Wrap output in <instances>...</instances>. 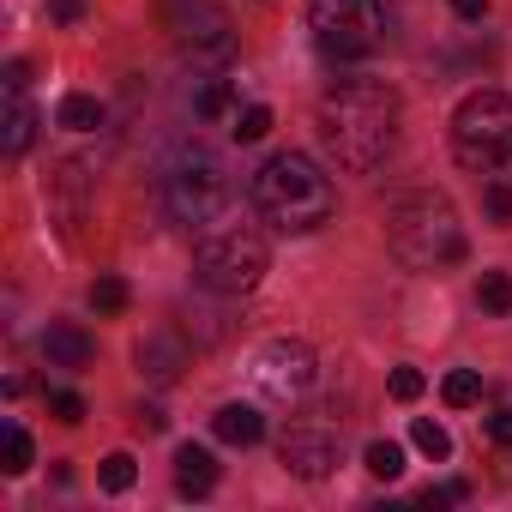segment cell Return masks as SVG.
<instances>
[{
    "label": "cell",
    "instance_id": "5",
    "mask_svg": "<svg viewBox=\"0 0 512 512\" xmlns=\"http://www.w3.org/2000/svg\"><path fill=\"white\" fill-rule=\"evenodd\" d=\"M452 151L476 175L512 169V97L506 91H470L452 115Z\"/></svg>",
    "mask_w": 512,
    "mask_h": 512
},
{
    "label": "cell",
    "instance_id": "30",
    "mask_svg": "<svg viewBox=\"0 0 512 512\" xmlns=\"http://www.w3.org/2000/svg\"><path fill=\"white\" fill-rule=\"evenodd\" d=\"M488 440H494V446H512V410H494V416H488Z\"/></svg>",
    "mask_w": 512,
    "mask_h": 512
},
{
    "label": "cell",
    "instance_id": "24",
    "mask_svg": "<svg viewBox=\"0 0 512 512\" xmlns=\"http://www.w3.org/2000/svg\"><path fill=\"white\" fill-rule=\"evenodd\" d=\"M223 109H229V85H223V79L199 85V97H193V115H199V121H217Z\"/></svg>",
    "mask_w": 512,
    "mask_h": 512
},
{
    "label": "cell",
    "instance_id": "4",
    "mask_svg": "<svg viewBox=\"0 0 512 512\" xmlns=\"http://www.w3.org/2000/svg\"><path fill=\"white\" fill-rule=\"evenodd\" d=\"M163 199H169V211L181 217V223H211V217H223L229 211V199H235V175H229V163L211 151V145H181L175 157H169V169H163Z\"/></svg>",
    "mask_w": 512,
    "mask_h": 512
},
{
    "label": "cell",
    "instance_id": "13",
    "mask_svg": "<svg viewBox=\"0 0 512 512\" xmlns=\"http://www.w3.org/2000/svg\"><path fill=\"white\" fill-rule=\"evenodd\" d=\"M211 434L229 440V446H260V440H266V416L253 410V404H223V410L211 416Z\"/></svg>",
    "mask_w": 512,
    "mask_h": 512
},
{
    "label": "cell",
    "instance_id": "26",
    "mask_svg": "<svg viewBox=\"0 0 512 512\" xmlns=\"http://www.w3.org/2000/svg\"><path fill=\"white\" fill-rule=\"evenodd\" d=\"M482 205H488L494 223H512V187H506V181H488V187H482Z\"/></svg>",
    "mask_w": 512,
    "mask_h": 512
},
{
    "label": "cell",
    "instance_id": "3",
    "mask_svg": "<svg viewBox=\"0 0 512 512\" xmlns=\"http://www.w3.org/2000/svg\"><path fill=\"white\" fill-rule=\"evenodd\" d=\"M386 241L410 272H440L464 260V223L446 193H404L386 211Z\"/></svg>",
    "mask_w": 512,
    "mask_h": 512
},
{
    "label": "cell",
    "instance_id": "25",
    "mask_svg": "<svg viewBox=\"0 0 512 512\" xmlns=\"http://www.w3.org/2000/svg\"><path fill=\"white\" fill-rule=\"evenodd\" d=\"M91 308H97V314H121V308H127V284H121V278H97V284H91Z\"/></svg>",
    "mask_w": 512,
    "mask_h": 512
},
{
    "label": "cell",
    "instance_id": "23",
    "mask_svg": "<svg viewBox=\"0 0 512 512\" xmlns=\"http://www.w3.org/2000/svg\"><path fill=\"white\" fill-rule=\"evenodd\" d=\"M133 476H139V470H133V458H127V452H109V458H103V470H97V482H103L109 494H127V488H133Z\"/></svg>",
    "mask_w": 512,
    "mask_h": 512
},
{
    "label": "cell",
    "instance_id": "19",
    "mask_svg": "<svg viewBox=\"0 0 512 512\" xmlns=\"http://www.w3.org/2000/svg\"><path fill=\"white\" fill-rule=\"evenodd\" d=\"M55 121H61V127H73V133H91V127L103 121V103L73 91V97H61V115H55Z\"/></svg>",
    "mask_w": 512,
    "mask_h": 512
},
{
    "label": "cell",
    "instance_id": "18",
    "mask_svg": "<svg viewBox=\"0 0 512 512\" xmlns=\"http://www.w3.org/2000/svg\"><path fill=\"white\" fill-rule=\"evenodd\" d=\"M362 464H368V476L398 482V476H404V446H398V440H374V446L362 452Z\"/></svg>",
    "mask_w": 512,
    "mask_h": 512
},
{
    "label": "cell",
    "instance_id": "2",
    "mask_svg": "<svg viewBox=\"0 0 512 512\" xmlns=\"http://www.w3.org/2000/svg\"><path fill=\"white\" fill-rule=\"evenodd\" d=\"M253 205H260L266 223L302 235V229H320V223L338 211V193H332V181L320 175L314 157L278 151V157L260 163V175H253Z\"/></svg>",
    "mask_w": 512,
    "mask_h": 512
},
{
    "label": "cell",
    "instance_id": "29",
    "mask_svg": "<svg viewBox=\"0 0 512 512\" xmlns=\"http://www.w3.org/2000/svg\"><path fill=\"white\" fill-rule=\"evenodd\" d=\"M49 13H55V25H79L85 19V0H49Z\"/></svg>",
    "mask_w": 512,
    "mask_h": 512
},
{
    "label": "cell",
    "instance_id": "9",
    "mask_svg": "<svg viewBox=\"0 0 512 512\" xmlns=\"http://www.w3.org/2000/svg\"><path fill=\"white\" fill-rule=\"evenodd\" d=\"M169 31L193 61H229L235 55V25L217 0H169Z\"/></svg>",
    "mask_w": 512,
    "mask_h": 512
},
{
    "label": "cell",
    "instance_id": "32",
    "mask_svg": "<svg viewBox=\"0 0 512 512\" xmlns=\"http://www.w3.org/2000/svg\"><path fill=\"white\" fill-rule=\"evenodd\" d=\"M452 13H458V19H482V13H488V0H452Z\"/></svg>",
    "mask_w": 512,
    "mask_h": 512
},
{
    "label": "cell",
    "instance_id": "10",
    "mask_svg": "<svg viewBox=\"0 0 512 512\" xmlns=\"http://www.w3.org/2000/svg\"><path fill=\"white\" fill-rule=\"evenodd\" d=\"M278 464H284L290 476H302V482H326V476L338 470V440H332L326 428H290V434L278 440Z\"/></svg>",
    "mask_w": 512,
    "mask_h": 512
},
{
    "label": "cell",
    "instance_id": "11",
    "mask_svg": "<svg viewBox=\"0 0 512 512\" xmlns=\"http://www.w3.org/2000/svg\"><path fill=\"white\" fill-rule=\"evenodd\" d=\"M31 139H37V109L25 103V91H7V109H0V151L25 157Z\"/></svg>",
    "mask_w": 512,
    "mask_h": 512
},
{
    "label": "cell",
    "instance_id": "16",
    "mask_svg": "<svg viewBox=\"0 0 512 512\" xmlns=\"http://www.w3.org/2000/svg\"><path fill=\"white\" fill-rule=\"evenodd\" d=\"M440 398H446L452 410H470V404L482 398V374H476V368H452V374L440 380Z\"/></svg>",
    "mask_w": 512,
    "mask_h": 512
},
{
    "label": "cell",
    "instance_id": "1",
    "mask_svg": "<svg viewBox=\"0 0 512 512\" xmlns=\"http://www.w3.org/2000/svg\"><path fill=\"white\" fill-rule=\"evenodd\" d=\"M392 139H398V91L386 79H338L320 97V145L344 175L380 169Z\"/></svg>",
    "mask_w": 512,
    "mask_h": 512
},
{
    "label": "cell",
    "instance_id": "6",
    "mask_svg": "<svg viewBox=\"0 0 512 512\" xmlns=\"http://www.w3.org/2000/svg\"><path fill=\"white\" fill-rule=\"evenodd\" d=\"M308 31L326 61H368L386 43V0H314Z\"/></svg>",
    "mask_w": 512,
    "mask_h": 512
},
{
    "label": "cell",
    "instance_id": "15",
    "mask_svg": "<svg viewBox=\"0 0 512 512\" xmlns=\"http://www.w3.org/2000/svg\"><path fill=\"white\" fill-rule=\"evenodd\" d=\"M175 488L193 494V500L211 494V488H217V458H211L205 446H181V452H175Z\"/></svg>",
    "mask_w": 512,
    "mask_h": 512
},
{
    "label": "cell",
    "instance_id": "33",
    "mask_svg": "<svg viewBox=\"0 0 512 512\" xmlns=\"http://www.w3.org/2000/svg\"><path fill=\"white\" fill-rule=\"evenodd\" d=\"M163 422H169V416H163V410H157V404H145V410H139V428H151V434H157V428H163Z\"/></svg>",
    "mask_w": 512,
    "mask_h": 512
},
{
    "label": "cell",
    "instance_id": "21",
    "mask_svg": "<svg viewBox=\"0 0 512 512\" xmlns=\"http://www.w3.org/2000/svg\"><path fill=\"white\" fill-rule=\"evenodd\" d=\"M0 452H7V464H0L7 476H25V470H31V434H25L19 422L0 428Z\"/></svg>",
    "mask_w": 512,
    "mask_h": 512
},
{
    "label": "cell",
    "instance_id": "22",
    "mask_svg": "<svg viewBox=\"0 0 512 512\" xmlns=\"http://www.w3.org/2000/svg\"><path fill=\"white\" fill-rule=\"evenodd\" d=\"M229 133H235V139H241V145H260V139H266V133H272V109H266V103H253V109H241V115H235V127H229Z\"/></svg>",
    "mask_w": 512,
    "mask_h": 512
},
{
    "label": "cell",
    "instance_id": "14",
    "mask_svg": "<svg viewBox=\"0 0 512 512\" xmlns=\"http://www.w3.org/2000/svg\"><path fill=\"white\" fill-rule=\"evenodd\" d=\"M181 368H187V344H181V338L151 332V338L139 344V374H151V380H175Z\"/></svg>",
    "mask_w": 512,
    "mask_h": 512
},
{
    "label": "cell",
    "instance_id": "7",
    "mask_svg": "<svg viewBox=\"0 0 512 512\" xmlns=\"http://www.w3.org/2000/svg\"><path fill=\"white\" fill-rule=\"evenodd\" d=\"M266 266H272V247L253 235V229L205 235L199 253H193V278H199L211 296H247L253 284L266 278Z\"/></svg>",
    "mask_w": 512,
    "mask_h": 512
},
{
    "label": "cell",
    "instance_id": "8",
    "mask_svg": "<svg viewBox=\"0 0 512 512\" xmlns=\"http://www.w3.org/2000/svg\"><path fill=\"white\" fill-rule=\"evenodd\" d=\"M314 374H320V362H314V350L302 338H272L260 356H253V392L272 398V404L308 398L314 392Z\"/></svg>",
    "mask_w": 512,
    "mask_h": 512
},
{
    "label": "cell",
    "instance_id": "17",
    "mask_svg": "<svg viewBox=\"0 0 512 512\" xmlns=\"http://www.w3.org/2000/svg\"><path fill=\"white\" fill-rule=\"evenodd\" d=\"M410 440H416V452H422V458H434V464H446V458H452V434H446L440 422H428V416H416V422H410Z\"/></svg>",
    "mask_w": 512,
    "mask_h": 512
},
{
    "label": "cell",
    "instance_id": "31",
    "mask_svg": "<svg viewBox=\"0 0 512 512\" xmlns=\"http://www.w3.org/2000/svg\"><path fill=\"white\" fill-rule=\"evenodd\" d=\"M25 85H31V67H25V61H13V67H7V91H25Z\"/></svg>",
    "mask_w": 512,
    "mask_h": 512
},
{
    "label": "cell",
    "instance_id": "20",
    "mask_svg": "<svg viewBox=\"0 0 512 512\" xmlns=\"http://www.w3.org/2000/svg\"><path fill=\"white\" fill-rule=\"evenodd\" d=\"M476 308H482V314H512V278H506V272H482Z\"/></svg>",
    "mask_w": 512,
    "mask_h": 512
},
{
    "label": "cell",
    "instance_id": "12",
    "mask_svg": "<svg viewBox=\"0 0 512 512\" xmlns=\"http://www.w3.org/2000/svg\"><path fill=\"white\" fill-rule=\"evenodd\" d=\"M43 356H49V368H91V356H97V344L79 332V326H67V320H55L49 332H43Z\"/></svg>",
    "mask_w": 512,
    "mask_h": 512
},
{
    "label": "cell",
    "instance_id": "28",
    "mask_svg": "<svg viewBox=\"0 0 512 512\" xmlns=\"http://www.w3.org/2000/svg\"><path fill=\"white\" fill-rule=\"evenodd\" d=\"M49 410H55L61 422H85V398H79V392H49Z\"/></svg>",
    "mask_w": 512,
    "mask_h": 512
},
{
    "label": "cell",
    "instance_id": "27",
    "mask_svg": "<svg viewBox=\"0 0 512 512\" xmlns=\"http://www.w3.org/2000/svg\"><path fill=\"white\" fill-rule=\"evenodd\" d=\"M422 386H428V380H422L416 368H392V398H398V404H416Z\"/></svg>",
    "mask_w": 512,
    "mask_h": 512
}]
</instances>
